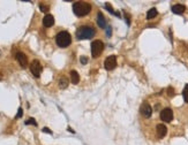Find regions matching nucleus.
Here are the masks:
<instances>
[{
  "instance_id": "f257e3e1",
  "label": "nucleus",
  "mask_w": 188,
  "mask_h": 145,
  "mask_svg": "<svg viewBox=\"0 0 188 145\" xmlns=\"http://www.w3.org/2000/svg\"><path fill=\"white\" fill-rule=\"evenodd\" d=\"M90 10H91V6L88 2L77 1V2H74L73 5V12L76 16H86L87 14H89Z\"/></svg>"
},
{
  "instance_id": "f03ea898",
  "label": "nucleus",
  "mask_w": 188,
  "mask_h": 145,
  "mask_svg": "<svg viewBox=\"0 0 188 145\" xmlns=\"http://www.w3.org/2000/svg\"><path fill=\"white\" fill-rule=\"evenodd\" d=\"M95 36V29L91 27H80L76 30V38L77 39H90Z\"/></svg>"
},
{
  "instance_id": "7ed1b4c3",
  "label": "nucleus",
  "mask_w": 188,
  "mask_h": 145,
  "mask_svg": "<svg viewBox=\"0 0 188 145\" xmlns=\"http://www.w3.org/2000/svg\"><path fill=\"white\" fill-rule=\"evenodd\" d=\"M56 42H57V45L58 46H60V47H67L72 43V37H70V35L67 31H61V32H59L57 35Z\"/></svg>"
},
{
  "instance_id": "20e7f679",
  "label": "nucleus",
  "mask_w": 188,
  "mask_h": 145,
  "mask_svg": "<svg viewBox=\"0 0 188 145\" xmlns=\"http://www.w3.org/2000/svg\"><path fill=\"white\" fill-rule=\"evenodd\" d=\"M104 50V44L102 40H95L91 43V56L94 58H97L100 56V53Z\"/></svg>"
},
{
  "instance_id": "39448f33",
  "label": "nucleus",
  "mask_w": 188,
  "mask_h": 145,
  "mask_svg": "<svg viewBox=\"0 0 188 145\" xmlns=\"http://www.w3.org/2000/svg\"><path fill=\"white\" fill-rule=\"evenodd\" d=\"M30 70H31L33 76L39 77V75L42 73V66H40V63H39L38 60H33L32 61V63L30 65Z\"/></svg>"
},
{
  "instance_id": "423d86ee",
  "label": "nucleus",
  "mask_w": 188,
  "mask_h": 145,
  "mask_svg": "<svg viewBox=\"0 0 188 145\" xmlns=\"http://www.w3.org/2000/svg\"><path fill=\"white\" fill-rule=\"evenodd\" d=\"M160 119L164 122H171L173 120V112L171 108H164L160 112Z\"/></svg>"
},
{
  "instance_id": "0eeeda50",
  "label": "nucleus",
  "mask_w": 188,
  "mask_h": 145,
  "mask_svg": "<svg viewBox=\"0 0 188 145\" xmlns=\"http://www.w3.org/2000/svg\"><path fill=\"white\" fill-rule=\"evenodd\" d=\"M104 66H105V69H107V70H112V69H114V68H116V66H117V58H116L114 56H111V57L106 58Z\"/></svg>"
},
{
  "instance_id": "6e6552de",
  "label": "nucleus",
  "mask_w": 188,
  "mask_h": 145,
  "mask_svg": "<svg viewBox=\"0 0 188 145\" xmlns=\"http://www.w3.org/2000/svg\"><path fill=\"white\" fill-rule=\"evenodd\" d=\"M156 134H157V137L158 138H163L166 134H167V128L165 124L163 123H158L156 126Z\"/></svg>"
},
{
  "instance_id": "1a4fd4ad",
  "label": "nucleus",
  "mask_w": 188,
  "mask_h": 145,
  "mask_svg": "<svg viewBox=\"0 0 188 145\" xmlns=\"http://www.w3.org/2000/svg\"><path fill=\"white\" fill-rule=\"evenodd\" d=\"M141 114L144 117H149L152 114V108H151V106L148 103H143L142 104V106H141Z\"/></svg>"
},
{
  "instance_id": "9d476101",
  "label": "nucleus",
  "mask_w": 188,
  "mask_h": 145,
  "mask_svg": "<svg viewBox=\"0 0 188 145\" xmlns=\"http://www.w3.org/2000/svg\"><path fill=\"white\" fill-rule=\"evenodd\" d=\"M16 59H17V61H19V63L21 65V67H27V65H28V59L26 57V54L24 53H22V52H19V53H16Z\"/></svg>"
},
{
  "instance_id": "9b49d317",
  "label": "nucleus",
  "mask_w": 188,
  "mask_h": 145,
  "mask_svg": "<svg viewBox=\"0 0 188 145\" xmlns=\"http://www.w3.org/2000/svg\"><path fill=\"white\" fill-rule=\"evenodd\" d=\"M43 24H44V27H46V28L52 27V26L54 24V19H53V16L50 15V14L45 15V17L43 19Z\"/></svg>"
},
{
  "instance_id": "f8f14e48",
  "label": "nucleus",
  "mask_w": 188,
  "mask_h": 145,
  "mask_svg": "<svg viewBox=\"0 0 188 145\" xmlns=\"http://www.w3.org/2000/svg\"><path fill=\"white\" fill-rule=\"evenodd\" d=\"M185 9H186V7L184 5H181V3H177V5L172 6V12L174 14H182L185 12Z\"/></svg>"
},
{
  "instance_id": "ddd939ff",
  "label": "nucleus",
  "mask_w": 188,
  "mask_h": 145,
  "mask_svg": "<svg viewBox=\"0 0 188 145\" xmlns=\"http://www.w3.org/2000/svg\"><path fill=\"white\" fill-rule=\"evenodd\" d=\"M97 23H98V26H99L100 28H105V27H106V20H105L104 15H103L100 12L97 14Z\"/></svg>"
},
{
  "instance_id": "4468645a",
  "label": "nucleus",
  "mask_w": 188,
  "mask_h": 145,
  "mask_svg": "<svg viewBox=\"0 0 188 145\" xmlns=\"http://www.w3.org/2000/svg\"><path fill=\"white\" fill-rule=\"evenodd\" d=\"M70 81H72L73 84H77V83H79V81H80V75L77 74V71H75V70H72V71H70Z\"/></svg>"
},
{
  "instance_id": "2eb2a0df",
  "label": "nucleus",
  "mask_w": 188,
  "mask_h": 145,
  "mask_svg": "<svg viewBox=\"0 0 188 145\" xmlns=\"http://www.w3.org/2000/svg\"><path fill=\"white\" fill-rule=\"evenodd\" d=\"M157 14H158V12H157L156 8H151V9L147 13V19H148V20H151V19H154L155 16H157Z\"/></svg>"
},
{
  "instance_id": "dca6fc26",
  "label": "nucleus",
  "mask_w": 188,
  "mask_h": 145,
  "mask_svg": "<svg viewBox=\"0 0 188 145\" xmlns=\"http://www.w3.org/2000/svg\"><path fill=\"white\" fill-rule=\"evenodd\" d=\"M59 85H60L61 89H66V87H68V80L66 77H61L60 81H59Z\"/></svg>"
},
{
  "instance_id": "f3484780",
  "label": "nucleus",
  "mask_w": 188,
  "mask_h": 145,
  "mask_svg": "<svg viewBox=\"0 0 188 145\" xmlns=\"http://www.w3.org/2000/svg\"><path fill=\"white\" fill-rule=\"evenodd\" d=\"M182 97H184V100L188 103V84L185 85L184 87V91H182Z\"/></svg>"
},
{
  "instance_id": "a211bd4d",
  "label": "nucleus",
  "mask_w": 188,
  "mask_h": 145,
  "mask_svg": "<svg viewBox=\"0 0 188 145\" xmlns=\"http://www.w3.org/2000/svg\"><path fill=\"white\" fill-rule=\"evenodd\" d=\"M39 8H40V10L44 12V13H46V12L49 10V6H46L45 3H40V5H39Z\"/></svg>"
},
{
  "instance_id": "6ab92c4d",
  "label": "nucleus",
  "mask_w": 188,
  "mask_h": 145,
  "mask_svg": "<svg viewBox=\"0 0 188 145\" xmlns=\"http://www.w3.org/2000/svg\"><path fill=\"white\" fill-rule=\"evenodd\" d=\"M106 9H107L109 12H111L112 14H114V15H118V16H119V14H118V13H116V12L113 10V8L111 7V5H110V3H106Z\"/></svg>"
},
{
  "instance_id": "aec40b11",
  "label": "nucleus",
  "mask_w": 188,
  "mask_h": 145,
  "mask_svg": "<svg viewBox=\"0 0 188 145\" xmlns=\"http://www.w3.org/2000/svg\"><path fill=\"white\" fill-rule=\"evenodd\" d=\"M26 124H32V126H37V122L33 120V119H29L26 121Z\"/></svg>"
},
{
  "instance_id": "412c9836",
  "label": "nucleus",
  "mask_w": 188,
  "mask_h": 145,
  "mask_svg": "<svg viewBox=\"0 0 188 145\" xmlns=\"http://www.w3.org/2000/svg\"><path fill=\"white\" fill-rule=\"evenodd\" d=\"M167 93H169V96H170V97H172V96L174 94V90H173V87H169V89H167Z\"/></svg>"
},
{
  "instance_id": "4be33fe9",
  "label": "nucleus",
  "mask_w": 188,
  "mask_h": 145,
  "mask_svg": "<svg viewBox=\"0 0 188 145\" xmlns=\"http://www.w3.org/2000/svg\"><path fill=\"white\" fill-rule=\"evenodd\" d=\"M22 114H23V111H22V108H19V111H17V115H16V117H21V116H22Z\"/></svg>"
},
{
  "instance_id": "5701e85b",
  "label": "nucleus",
  "mask_w": 188,
  "mask_h": 145,
  "mask_svg": "<svg viewBox=\"0 0 188 145\" xmlns=\"http://www.w3.org/2000/svg\"><path fill=\"white\" fill-rule=\"evenodd\" d=\"M87 61H88V58H86V57H81V62H82L83 65H86V63H87Z\"/></svg>"
},
{
  "instance_id": "b1692460",
  "label": "nucleus",
  "mask_w": 188,
  "mask_h": 145,
  "mask_svg": "<svg viewBox=\"0 0 188 145\" xmlns=\"http://www.w3.org/2000/svg\"><path fill=\"white\" fill-rule=\"evenodd\" d=\"M43 131H45V133H49V134H52V131L49 129V128H43Z\"/></svg>"
},
{
  "instance_id": "393cba45",
  "label": "nucleus",
  "mask_w": 188,
  "mask_h": 145,
  "mask_svg": "<svg viewBox=\"0 0 188 145\" xmlns=\"http://www.w3.org/2000/svg\"><path fill=\"white\" fill-rule=\"evenodd\" d=\"M1 78H2V76H1V74H0V80H1Z\"/></svg>"
}]
</instances>
